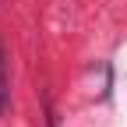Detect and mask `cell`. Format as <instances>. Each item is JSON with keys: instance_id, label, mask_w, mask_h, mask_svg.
Instances as JSON below:
<instances>
[{"instance_id": "1", "label": "cell", "mask_w": 127, "mask_h": 127, "mask_svg": "<svg viewBox=\"0 0 127 127\" xmlns=\"http://www.w3.org/2000/svg\"><path fill=\"white\" fill-rule=\"evenodd\" d=\"M11 109V81H7V67H4V53H0V117Z\"/></svg>"}]
</instances>
